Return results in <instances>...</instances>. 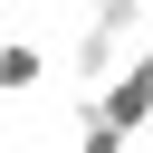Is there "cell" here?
I'll use <instances>...</instances> for the list:
<instances>
[{
    "label": "cell",
    "mask_w": 153,
    "mask_h": 153,
    "mask_svg": "<svg viewBox=\"0 0 153 153\" xmlns=\"http://www.w3.org/2000/svg\"><path fill=\"white\" fill-rule=\"evenodd\" d=\"M48 76V48H29V38H0V96H29Z\"/></svg>",
    "instance_id": "7a4b0ae2"
},
{
    "label": "cell",
    "mask_w": 153,
    "mask_h": 153,
    "mask_svg": "<svg viewBox=\"0 0 153 153\" xmlns=\"http://www.w3.org/2000/svg\"><path fill=\"white\" fill-rule=\"evenodd\" d=\"M96 105H105V115H115L124 134H143V124H153V57L134 48V57H124V67H115V76L96 86Z\"/></svg>",
    "instance_id": "6da1fadb"
},
{
    "label": "cell",
    "mask_w": 153,
    "mask_h": 153,
    "mask_svg": "<svg viewBox=\"0 0 153 153\" xmlns=\"http://www.w3.org/2000/svg\"><path fill=\"white\" fill-rule=\"evenodd\" d=\"M143 57H153V29H143Z\"/></svg>",
    "instance_id": "3957f363"
}]
</instances>
